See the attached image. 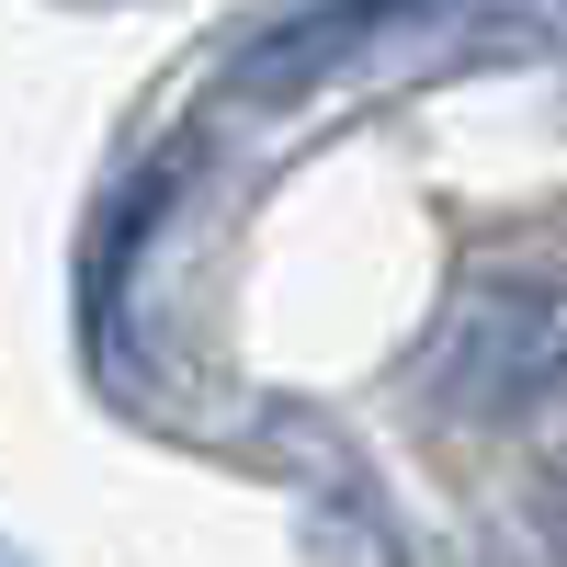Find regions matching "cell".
I'll return each instance as SVG.
<instances>
[{
	"label": "cell",
	"instance_id": "6da1fadb",
	"mask_svg": "<svg viewBox=\"0 0 567 567\" xmlns=\"http://www.w3.org/2000/svg\"><path fill=\"white\" fill-rule=\"evenodd\" d=\"M567 363V296H523V284H499V296H477L454 329H443V398L454 409H523L534 386H556Z\"/></svg>",
	"mask_w": 567,
	"mask_h": 567
}]
</instances>
